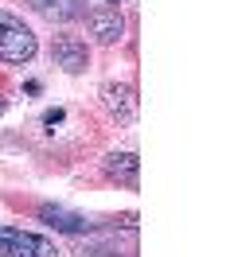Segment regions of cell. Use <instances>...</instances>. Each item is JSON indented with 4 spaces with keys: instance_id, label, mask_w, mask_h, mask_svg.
Wrapping results in <instances>:
<instances>
[{
    "instance_id": "cell-5",
    "label": "cell",
    "mask_w": 234,
    "mask_h": 257,
    "mask_svg": "<svg viewBox=\"0 0 234 257\" xmlns=\"http://www.w3.org/2000/svg\"><path fill=\"white\" fill-rule=\"evenodd\" d=\"M51 59H55V66H62L66 74H82L86 63H90V51H86V43L74 39V35H59V39L51 43Z\"/></svg>"
},
{
    "instance_id": "cell-4",
    "label": "cell",
    "mask_w": 234,
    "mask_h": 257,
    "mask_svg": "<svg viewBox=\"0 0 234 257\" xmlns=\"http://www.w3.org/2000/svg\"><path fill=\"white\" fill-rule=\"evenodd\" d=\"M86 28L98 43H117L125 32V20H121V8H117V0H102V4H94L90 12H86Z\"/></svg>"
},
{
    "instance_id": "cell-6",
    "label": "cell",
    "mask_w": 234,
    "mask_h": 257,
    "mask_svg": "<svg viewBox=\"0 0 234 257\" xmlns=\"http://www.w3.org/2000/svg\"><path fill=\"white\" fill-rule=\"evenodd\" d=\"M102 172H106L113 183L129 187V191H137V187H140V160H137V152H109L106 160H102Z\"/></svg>"
},
{
    "instance_id": "cell-3",
    "label": "cell",
    "mask_w": 234,
    "mask_h": 257,
    "mask_svg": "<svg viewBox=\"0 0 234 257\" xmlns=\"http://www.w3.org/2000/svg\"><path fill=\"white\" fill-rule=\"evenodd\" d=\"M102 105H106V113L117 125H133V121H137V109H140V97L129 82H106V86H102Z\"/></svg>"
},
{
    "instance_id": "cell-7",
    "label": "cell",
    "mask_w": 234,
    "mask_h": 257,
    "mask_svg": "<svg viewBox=\"0 0 234 257\" xmlns=\"http://www.w3.org/2000/svg\"><path fill=\"white\" fill-rule=\"evenodd\" d=\"M39 218H43L47 226L62 230V234H90V230H94V222L86 218V214H74V210H62V207H51V203H43V207H39Z\"/></svg>"
},
{
    "instance_id": "cell-1",
    "label": "cell",
    "mask_w": 234,
    "mask_h": 257,
    "mask_svg": "<svg viewBox=\"0 0 234 257\" xmlns=\"http://www.w3.org/2000/svg\"><path fill=\"white\" fill-rule=\"evenodd\" d=\"M35 51H39L35 32H31L16 12H4V8H0V63L24 66V63L35 59Z\"/></svg>"
},
{
    "instance_id": "cell-2",
    "label": "cell",
    "mask_w": 234,
    "mask_h": 257,
    "mask_svg": "<svg viewBox=\"0 0 234 257\" xmlns=\"http://www.w3.org/2000/svg\"><path fill=\"white\" fill-rule=\"evenodd\" d=\"M0 257H59L55 241L20 226H0Z\"/></svg>"
},
{
    "instance_id": "cell-8",
    "label": "cell",
    "mask_w": 234,
    "mask_h": 257,
    "mask_svg": "<svg viewBox=\"0 0 234 257\" xmlns=\"http://www.w3.org/2000/svg\"><path fill=\"white\" fill-rule=\"evenodd\" d=\"M28 4H31V8H35L43 20H59V24L78 20L82 12H86V8H82L86 0H28Z\"/></svg>"
}]
</instances>
